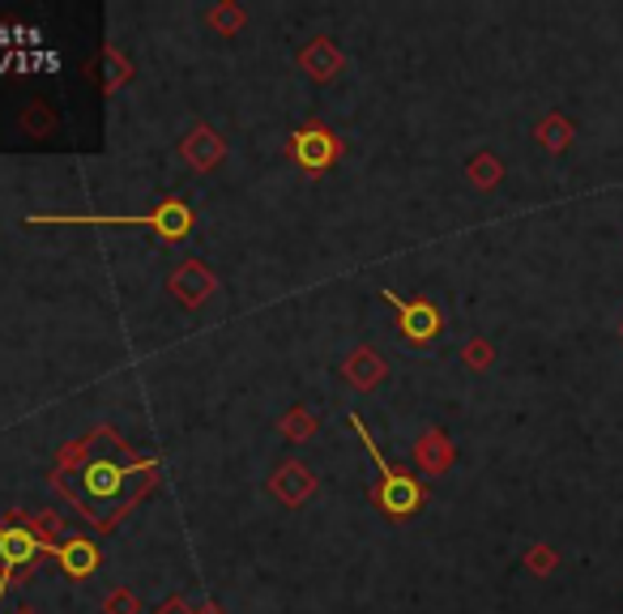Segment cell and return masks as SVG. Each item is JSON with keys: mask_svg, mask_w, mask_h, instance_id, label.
<instances>
[{"mask_svg": "<svg viewBox=\"0 0 623 614\" xmlns=\"http://www.w3.org/2000/svg\"><path fill=\"white\" fill-rule=\"evenodd\" d=\"M150 474H154V461H137L116 444V435L99 431L82 449L77 465L65 474V486L73 491V499L82 504L86 517L99 520V525H111L146 491Z\"/></svg>", "mask_w": 623, "mask_h": 614, "instance_id": "6da1fadb", "label": "cell"}, {"mask_svg": "<svg viewBox=\"0 0 623 614\" xmlns=\"http://www.w3.org/2000/svg\"><path fill=\"white\" fill-rule=\"evenodd\" d=\"M351 427L359 431V440L367 444V453H372V461H376V470H380V486H376V508L385 513L389 520H406L415 517L419 508L427 504V486L415 478V474H401V470H394L389 461H385V453L372 444V435L363 431V422L351 414Z\"/></svg>", "mask_w": 623, "mask_h": 614, "instance_id": "7a4b0ae2", "label": "cell"}, {"mask_svg": "<svg viewBox=\"0 0 623 614\" xmlns=\"http://www.w3.org/2000/svg\"><path fill=\"white\" fill-rule=\"evenodd\" d=\"M39 554H43V542H39L34 529L18 525V520L0 525V597H4V589L13 584V577H18L22 568H31Z\"/></svg>", "mask_w": 623, "mask_h": 614, "instance_id": "3957f363", "label": "cell"}, {"mask_svg": "<svg viewBox=\"0 0 623 614\" xmlns=\"http://www.w3.org/2000/svg\"><path fill=\"white\" fill-rule=\"evenodd\" d=\"M52 223V218H43ZM65 223H132V227H154L159 239L167 244H180L189 230H193V209L184 201H167L159 214H132V218H65Z\"/></svg>", "mask_w": 623, "mask_h": 614, "instance_id": "277c9868", "label": "cell"}, {"mask_svg": "<svg viewBox=\"0 0 623 614\" xmlns=\"http://www.w3.org/2000/svg\"><path fill=\"white\" fill-rule=\"evenodd\" d=\"M291 159L308 171V175H321V171H329L333 166V159H337V137L329 129H299L296 137H291Z\"/></svg>", "mask_w": 623, "mask_h": 614, "instance_id": "5b68a950", "label": "cell"}, {"mask_svg": "<svg viewBox=\"0 0 623 614\" xmlns=\"http://www.w3.org/2000/svg\"><path fill=\"white\" fill-rule=\"evenodd\" d=\"M385 299L397 308V328H401V337L410 342V346H427L436 333H440V312L419 299V303H406V299H397L394 291H385Z\"/></svg>", "mask_w": 623, "mask_h": 614, "instance_id": "8992f818", "label": "cell"}, {"mask_svg": "<svg viewBox=\"0 0 623 614\" xmlns=\"http://www.w3.org/2000/svg\"><path fill=\"white\" fill-rule=\"evenodd\" d=\"M61 568H65L73 581L90 577V572L99 568V547H95V542H86V538H73L68 547H61Z\"/></svg>", "mask_w": 623, "mask_h": 614, "instance_id": "52a82bcc", "label": "cell"}, {"mask_svg": "<svg viewBox=\"0 0 623 614\" xmlns=\"http://www.w3.org/2000/svg\"><path fill=\"white\" fill-rule=\"evenodd\" d=\"M543 146H547V150H563V146H568V125H563V120L547 125V129H543Z\"/></svg>", "mask_w": 623, "mask_h": 614, "instance_id": "ba28073f", "label": "cell"}, {"mask_svg": "<svg viewBox=\"0 0 623 614\" xmlns=\"http://www.w3.org/2000/svg\"><path fill=\"white\" fill-rule=\"evenodd\" d=\"M474 180H479V184H495V180H500V166H495V159L474 162Z\"/></svg>", "mask_w": 623, "mask_h": 614, "instance_id": "9c48e42d", "label": "cell"}]
</instances>
